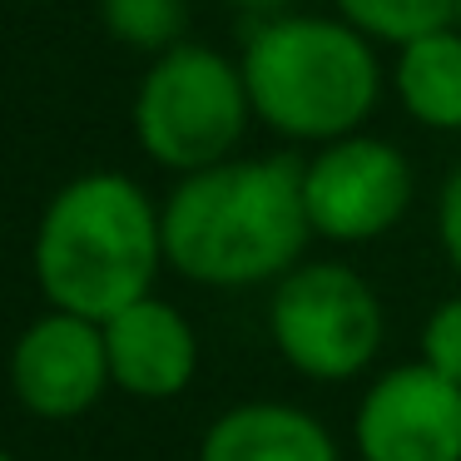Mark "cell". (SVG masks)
I'll list each match as a JSON object with an SVG mask.
<instances>
[{
    "instance_id": "cell-1",
    "label": "cell",
    "mask_w": 461,
    "mask_h": 461,
    "mask_svg": "<svg viewBox=\"0 0 461 461\" xmlns=\"http://www.w3.org/2000/svg\"><path fill=\"white\" fill-rule=\"evenodd\" d=\"M164 209V258L199 288H258L298 268L312 243L303 209V164L283 154L209 164L179 174Z\"/></svg>"
},
{
    "instance_id": "cell-2",
    "label": "cell",
    "mask_w": 461,
    "mask_h": 461,
    "mask_svg": "<svg viewBox=\"0 0 461 461\" xmlns=\"http://www.w3.org/2000/svg\"><path fill=\"white\" fill-rule=\"evenodd\" d=\"M164 258V209L120 169H90L45 199L31 239V273L50 308L104 322L154 293Z\"/></svg>"
},
{
    "instance_id": "cell-3",
    "label": "cell",
    "mask_w": 461,
    "mask_h": 461,
    "mask_svg": "<svg viewBox=\"0 0 461 461\" xmlns=\"http://www.w3.org/2000/svg\"><path fill=\"white\" fill-rule=\"evenodd\" d=\"M253 120L298 144L357 134L382 100L377 41L342 15H273L239 55Z\"/></svg>"
},
{
    "instance_id": "cell-4",
    "label": "cell",
    "mask_w": 461,
    "mask_h": 461,
    "mask_svg": "<svg viewBox=\"0 0 461 461\" xmlns=\"http://www.w3.org/2000/svg\"><path fill=\"white\" fill-rule=\"evenodd\" d=\"M130 124L140 149L169 174H199L233 159L253 124L243 65L199 41L149 55V70L134 85Z\"/></svg>"
},
{
    "instance_id": "cell-5",
    "label": "cell",
    "mask_w": 461,
    "mask_h": 461,
    "mask_svg": "<svg viewBox=\"0 0 461 461\" xmlns=\"http://www.w3.org/2000/svg\"><path fill=\"white\" fill-rule=\"evenodd\" d=\"M268 338L298 377L352 382L377 362L387 312H382L377 288L352 263L312 258L273 283Z\"/></svg>"
},
{
    "instance_id": "cell-6",
    "label": "cell",
    "mask_w": 461,
    "mask_h": 461,
    "mask_svg": "<svg viewBox=\"0 0 461 461\" xmlns=\"http://www.w3.org/2000/svg\"><path fill=\"white\" fill-rule=\"evenodd\" d=\"M417 179L407 154L382 134H342L318 144L312 159H303V209H308L312 239L342 243H377L407 219Z\"/></svg>"
},
{
    "instance_id": "cell-7",
    "label": "cell",
    "mask_w": 461,
    "mask_h": 461,
    "mask_svg": "<svg viewBox=\"0 0 461 461\" xmlns=\"http://www.w3.org/2000/svg\"><path fill=\"white\" fill-rule=\"evenodd\" d=\"M11 392L31 417L41 421H75L104 402L114 387L104 328L95 318L65 308H45L21 328L5 357Z\"/></svg>"
},
{
    "instance_id": "cell-8",
    "label": "cell",
    "mask_w": 461,
    "mask_h": 461,
    "mask_svg": "<svg viewBox=\"0 0 461 461\" xmlns=\"http://www.w3.org/2000/svg\"><path fill=\"white\" fill-rule=\"evenodd\" d=\"M362 461H461V382L427 362H402L372 377L352 411Z\"/></svg>"
},
{
    "instance_id": "cell-9",
    "label": "cell",
    "mask_w": 461,
    "mask_h": 461,
    "mask_svg": "<svg viewBox=\"0 0 461 461\" xmlns=\"http://www.w3.org/2000/svg\"><path fill=\"white\" fill-rule=\"evenodd\" d=\"M104 352H110V377L120 392L140 402H169L194 387L199 377V332L194 322L159 293H144L130 308L110 312Z\"/></svg>"
},
{
    "instance_id": "cell-10",
    "label": "cell",
    "mask_w": 461,
    "mask_h": 461,
    "mask_svg": "<svg viewBox=\"0 0 461 461\" xmlns=\"http://www.w3.org/2000/svg\"><path fill=\"white\" fill-rule=\"evenodd\" d=\"M194 461H342L328 421L293 402H239L203 427Z\"/></svg>"
},
{
    "instance_id": "cell-11",
    "label": "cell",
    "mask_w": 461,
    "mask_h": 461,
    "mask_svg": "<svg viewBox=\"0 0 461 461\" xmlns=\"http://www.w3.org/2000/svg\"><path fill=\"white\" fill-rule=\"evenodd\" d=\"M392 90H397L402 110L421 130L456 134L461 130V31L456 25L397 45Z\"/></svg>"
},
{
    "instance_id": "cell-12",
    "label": "cell",
    "mask_w": 461,
    "mask_h": 461,
    "mask_svg": "<svg viewBox=\"0 0 461 461\" xmlns=\"http://www.w3.org/2000/svg\"><path fill=\"white\" fill-rule=\"evenodd\" d=\"M338 15L377 45H407L417 35L456 25V0H338Z\"/></svg>"
},
{
    "instance_id": "cell-13",
    "label": "cell",
    "mask_w": 461,
    "mask_h": 461,
    "mask_svg": "<svg viewBox=\"0 0 461 461\" xmlns=\"http://www.w3.org/2000/svg\"><path fill=\"white\" fill-rule=\"evenodd\" d=\"M100 21L124 50L159 55L189 35V0H100Z\"/></svg>"
},
{
    "instance_id": "cell-14",
    "label": "cell",
    "mask_w": 461,
    "mask_h": 461,
    "mask_svg": "<svg viewBox=\"0 0 461 461\" xmlns=\"http://www.w3.org/2000/svg\"><path fill=\"white\" fill-rule=\"evenodd\" d=\"M421 362L437 367L441 377L461 382V293L441 298L421 322Z\"/></svg>"
},
{
    "instance_id": "cell-15",
    "label": "cell",
    "mask_w": 461,
    "mask_h": 461,
    "mask_svg": "<svg viewBox=\"0 0 461 461\" xmlns=\"http://www.w3.org/2000/svg\"><path fill=\"white\" fill-rule=\"evenodd\" d=\"M437 239H441L447 263L461 273V164L447 174V184H441V199H437Z\"/></svg>"
},
{
    "instance_id": "cell-16",
    "label": "cell",
    "mask_w": 461,
    "mask_h": 461,
    "mask_svg": "<svg viewBox=\"0 0 461 461\" xmlns=\"http://www.w3.org/2000/svg\"><path fill=\"white\" fill-rule=\"evenodd\" d=\"M0 461H21V456H11V451H5V447H0Z\"/></svg>"
},
{
    "instance_id": "cell-17",
    "label": "cell",
    "mask_w": 461,
    "mask_h": 461,
    "mask_svg": "<svg viewBox=\"0 0 461 461\" xmlns=\"http://www.w3.org/2000/svg\"><path fill=\"white\" fill-rule=\"evenodd\" d=\"M456 31H461V0H456Z\"/></svg>"
},
{
    "instance_id": "cell-18",
    "label": "cell",
    "mask_w": 461,
    "mask_h": 461,
    "mask_svg": "<svg viewBox=\"0 0 461 461\" xmlns=\"http://www.w3.org/2000/svg\"><path fill=\"white\" fill-rule=\"evenodd\" d=\"M31 5H50V0H31Z\"/></svg>"
}]
</instances>
